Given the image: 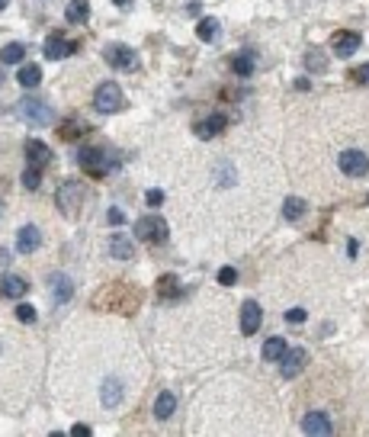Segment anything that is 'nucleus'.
Wrapping results in <instances>:
<instances>
[{
    "label": "nucleus",
    "mask_w": 369,
    "mask_h": 437,
    "mask_svg": "<svg viewBox=\"0 0 369 437\" xmlns=\"http://www.w3.org/2000/svg\"><path fill=\"white\" fill-rule=\"evenodd\" d=\"M77 164L84 167V174H90V177H106V174L116 167V161H110V154H106L103 148L87 145V148H81V154H77Z\"/></svg>",
    "instance_id": "f257e3e1"
},
{
    "label": "nucleus",
    "mask_w": 369,
    "mask_h": 437,
    "mask_svg": "<svg viewBox=\"0 0 369 437\" xmlns=\"http://www.w3.org/2000/svg\"><path fill=\"white\" fill-rule=\"evenodd\" d=\"M16 116L26 119L29 125H52V123H55L52 106L42 103V100H33V97H23L20 103H16Z\"/></svg>",
    "instance_id": "f03ea898"
},
{
    "label": "nucleus",
    "mask_w": 369,
    "mask_h": 437,
    "mask_svg": "<svg viewBox=\"0 0 369 437\" xmlns=\"http://www.w3.org/2000/svg\"><path fill=\"white\" fill-rule=\"evenodd\" d=\"M93 106H97L100 113H119L122 106H126L122 87H119L116 81H103L97 91H93Z\"/></svg>",
    "instance_id": "7ed1b4c3"
},
{
    "label": "nucleus",
    "mask_w": 369,
    "mask_h": 437,
    "mask_svg": "<svg viewBox=\"0 0 369 437\" xmlns=\"http://www.w3.org/2000/svg\"><path fill=\"white\" fill-rule=\"evenodd\" d=\"M135 235H139L141 242H148V244H164L168 242V235H170V229H168V222H164L160 215H141L139 222H135Z\"/></svg>",
    "instance_id": "20e7f679"
},
{
    "label": "nucleus",
    "mask_w": 369,
    "mask_h": 437,
    "mask_svg": "<svg viewBox=\"0 0 369 437\" xmlns=\"http://www.w3.org/2000/svg\"><path fill=\"white\" fill-rule=\"evenodd\" d=\"M337 167H341V174H347V177H366L369 154L360 152V148H344V152L337 154Z\"/></svg>",
    "instance_id": "39448f33"
},
{
    "label": "nucleus",
    "mask_w": 369,
    "mask_h": 437,
    "mask_svg": "<svg viewBox=\"0 0 369 437\" xmlns=\"http://www.w3.org/2000/svg\"><path fill=\"white\" fill-rule=\"evenodd\" d=\"M55 203H58V209H62L64 215H74L77 209H81V203H84V183L64 181L62 187H58V193H55Z\"/></svg>",
    "instance_id": "423d86ee"
},
{
    "label": "nucleus",
    "mask_w": 369,
    "mask_h": 437,
    "mask_svg": "<svg viewBox=\"0 0 369 437\" xmlns=\"http://www.w3.org/2000/svg\"><path fill=\"white\" fill-rule=\"evenodd\" d=\"M103 58L110 68H119V71H132L139 68V55H135V49H129V45H122V42H110L103 49Z\"/></svg>",
    "instance_id": "0eeeda50"
},
{
    "label": "nucleus",
    "mask_w": 369,
    "mask_h": 437,
    "mask_svg": "<svg viewBox=\"0 0 369 437\" xmlns=\"http://www.w3.org/2000/svg\"><path fill=\"white\" fill-rule=\"evenodd\" d=\"M283 367H279V373L286 376V380H293V376H299L302 370H305V363H308V351L305 347H293V351H286L283 354Z\"/></svg>",
    "instance_id": "6e6552de"
},
{
    "label": "nucleus",
    "mask_w": 369,
    "mask_h": 437,
    "mask_svg": "<svg viewBox=\"0 0 369 437\" xmlns=\"http://www.w3.org/2000/svg\"><path fill=\"white\" fill-rule=\"evenodd\" d=\"M225 125H228V119H225V113H212V116L199 119V123L193 125V132H196V139L209 142V139H216L218 132H225Z\"/></svg>",
    "instance_id": "1a4fd4ad"
},
{
    "label": "nucleus",
    "mask_w": 369,
    "mask_h": 437,
    "mask_svg": "<svg viewBox=\"0 0 369 437\" xmlns=\"http://www.w3.org/2000/svg\"><path fill=\"white\" fill-rule=\"evenodd\" d=\"M122 399H126V386H122V380H116V376L103 380V389H100V402H103V409H119Z\"/></svg>",
    "instance_id": "9d476101"
},
{
    "label": "nucleus",
    "mask_w": 369,
    "mask_h": 437,
    "mask_svg": "<svg viewBox=\"0 0 369 437\" xmlns=\"http://www.w3.org/2000/svg\"><path fill=\"white\" fill-rule=\"evenodd\" d=\"M260 319H264V312H260V305L254 302V299H247V302L241 305V334H244V338H251V334H257Z\"/></svg>",
    "instance_id": "9b49d317"
},
{
    "label": "nucleus",
    "mask_w": 369,
    "mask_h": 437,
    "mask_svg": "<svg viewBox=\"0 0 369 437\" xmlns=\"http://www.w3.org/2000/svg\"><path fill=\"white\" fill-rule=\"evenodd\" d=\"M363 45V35L360 33H337L334 39H331V49H334V55L341 58H350L356 55V49Z\"/></svg>",
    "instance_id": "f8f14e48"
},
{
    "label": "nucleus",
    "mask_w": 369,
    "mask_h": 437,
    "mask_svg": "<svg viewBox=\"0 0 369 437\" xmlns=\"http://www.w3.org/2000/svg\"><path fill=\"white\" fill-rule=\"evenodd\" d=\"M302 431H305V434L327 437V434H334V424H331V418H327L324 412H308V415L302 418Z\"/></svg>",
    "instance_id": "ddd939ff"
},
{
    "label": "nucleus",
    "mask_w": 369,
    "mask_h": 437,
    "mask_svg": "<svg viewBox=\"0 0 369 437\" xmlns=\"http://www.w3.org/2000/svg\"><path fill=\"white\" fill-rule=\"evenodd\" d=\"M49 286H52V299H55L58 305L71 302V296H74V283H71L68 273H52V277H49Z\"/></svg>",
    "instance_id": "4468645a"
},
{
    "label": "nucleus",
    "mask_w": 369,
    "mask_h": 437,
    "mask_svg": "<svg viewBox=\"0 0 369 437\" xmlns=\"http://www.w3.org/2000/svg\"><path fill=\"white\" fill-rule=\"evenodd\" d=\"M110 257H116V261H132L135 257V242L129 235H122V232L110 235Z\"/></svg>",
    "instance_id": "2eb2a0df"
},
{
    "label": "nucleus",
    "mask_w": 369,
    "mask_h": 437,
    "mask_svg": "<svg viewBox=\"0 0 369 437\" xmlns=\"http://www.w3.org/2000/svg\"><path fill=\"white\" fill-rule=\"evenodd\" d=\"M39 244H42V232L35 225H23L20 235H16V251L20 254H33V251H39Z\"/></svg>",
    "instance_id": "dca6fc26"
},
{
    "label": "nucleus",
    "mask_w": 369,
    "mask_h": 437,
    "mask_svg": "<svg viewBox=\"0 0 369 437\" xmlns=\"http://www.w3.org/2000/svg\"><path fill=\"white\" fill-rule=\"evenodd\" d=\"M74 49H77V45H74V42H68L64 35H49V39H45V58H52V62L68 58Z\"/></svg>",
    "instance_id": "f3484780"
},
{
    "label": "nucleus",
    "mask_w": 369,
    "mask_h": 437,
    "mask_svg": "<svg viewBox=\"0 0 369 437\" xmlns=\"http://www.w3.org/2000/svg\"><path fill=\"white\" fill-rule=\"evenodd\" d=\"M26 293H29V283L23 277H16V273H7L0 280V296L4 299H23Z\"/></svg>",
    "instance_id": "a211bd4d"
},
{
    "label": "nucleus",
    "mask_w": 369,
    "mask_h": 437,
    "mask_svg": "<svg viewBox=\"0 0 369 437\" xmlns=\"http://www.w3.org/2000/svg\"><path fill=\"white\" fill-rule=\"evenodd\" d=\"M26 158H29V164L33 167H45L52 161V148L45 145L42 139H29L26 142Z\"/></svg>",
    "instance_id": "6ab92c4d"
},
{
    "label": "nucleus",
    "mask_w": 369,
    "mask_h": 437,
    "mask_svg": "<svg viewBox=\"0 0 369 437\" xmlns=\"http://www.w3.org/2000/svg\"><path fill=\"white\" fill-rule=\"evenodd\" d=\"M212 177L218 181V187H235L238 183V167L231 164L228 158H222V161H216V167H212Z\"/></svg>",
    "instance_id": "aec40b11"
},
{
    "label": "nucleus",
    "mask_w": 369,
    "mask_h": 437,
    "mask_svg": "<svg viewBox=\"0 0 369 437\" xmlns=\"http://www.w3.org/2000/svg\"><path fill=\"white\" fill-rule=\"evenodd\" d=\"M286 351H289L286 338H266V341H264V361H266V363H279Z\"/></svg>",
    "instance_id": "412c9836"
},
{
    "label": "nucleus",
    "mask_w": 369,
    "mask_h": 437,
    "mask_svg": "<svg viewBox=\"0 0 369 437\" xmlns=\"http://www.w3.org/2000/svg\"><path fill=\"white\" fill-rule=\"evenodd\" d=\"M64 20L68 23H87L90 20V4L87 0H71L64 7Z\"/></svg>",
    "instance_id": "4be33fe9"
},
{
    "label": "nucleus",
    "mask_w": 369,
    "mask_h": 437,
    "mask_svg": "<svg viewBox=\"0 0 369 437\" xmlns=\"http://www.w3.org/2000/svg\"><path fill=\"white\" fill-rule=\"evenodd\" d=\"M16 81H20V87L33 91V87H39V84H42V68H39V64H23L20 74H16Z\"/></svg>",
    "instance_id": "5701e85b"
},
{
    "label": "nucleus",
    "mask_w": 369,
    "mask_h": 437,
    "mask_svg": "<svg viewBox=\"0 0 369 437\" xmlns=\"http://www.w3.org/2000/svg\"><path fill=\"white\" fill-rule=\"evenodd\" d=\"M174 409H177V396H174V392H168V389H164V392H160V396L154 399V415H158L160 421H164V418H170V415H174Z\"/></svg>",
    "instance_id": "b1692460"
},
{
    "label": "nucleus",
    "mask_w": 369,
    "mask_h": 437,
    "mask_svg": "<svg viewBox=\"0 0 369 437\" xmlns=\"http://www.w3.org/2000/svg\"><path fill=\"white\" fill-rule=\"evenodd\" d=\"M23 55H26V45L23 42H10V45L0 49V64H20Z\"/></svg>",
    "instance_id": "393cba45"
},
{
    "label": "nucleus",
    "mask_w": 369,
    "mask_h": 437,
    "mask_svg": "<svg viewBox=\"0 0 369 437\" xmlns=\"http://www.w3.org/2000/svg\"><path fill=\"white\" fill-rule=\"evenodd\" d=\"M305 209H308V203H305V200H299V196H289V200L283 203V215L289 219V222L302 219V215H305Z\"/></svg>",
    "instance_id": "a878e982"
},
{
    "label": "nucleus",
    "mask_w": 369,
    "mask_h": 437,
    "mask_svg": "<svg viewBox=\"0 0 369 437\" xmlns=\"http://www.w3.org/2000/svg\"><path fill=\"white\" fill-rule=\"evenodd\" d=\"M158 293H160V299H177V296H180V280H177L174 273L160 277L158 280Z\"/></svg>",
    "instance_id": "bb28decb"
},
{
    "label": "nucleus",
    "mask_w": 369,
    "mask_h": 437,
    "mask_svg": "<svg viewBox=\"0 0 369 437\" xmlns=\"http://www.w3.org/2000/svg\"><path fill=\"white\" fill-rule=\"evenodd\" d=\"M196 35H199V42H216L218 39V23L212 20V16L199 20V26H196Z\"/></svg>",
    "instance_id": "cd10ccee"
},
{
    "label": "nucleus",
    "mask_w": 369,
    "mask_h": 437,
    "mask_svg": "<svg viewBox=\"0 0 369 437\" xmlns=\"http://www.w3.org/2000/svg\"><path fill=\"white\" fill-rule=\"evenodd\" d=\"M231 68H235V74H238V77H251V74H254V55H251V52L238 55L235 62H231Z\"/></svg>",
    "instance_id": "c85d7f7f"
},
{
    "label": "nucleus",
    "mask_w": 369,
    "mask_h": 437,
    "mask_svg": "<svg viewBox=\"0 0 369 437\" xmlns=\"http://www.w3.org/2000/svg\"><path fill=\"white\" fill-rule=\"evenodd\" d=\"M39 183H42V167L29 164L26 171H23V187H26V190H39Z\"/></svg>",
    "instance_id": "c756f323"
},
{
    "label": "nucleus",
    "mask_w": 369,
    "mask_h": 437,
    "mask_svg": "<svg viewBox=\"0 0 369 437\" xmlns=\"http://www.w3.org/2000/svg\"><path fill=\"white\" fill-rule=\"evenodd\" d=\"M81 132H84V123H81V119H71V123H64V125H62V139H64V142L77 139Z\"/></svg>",
    "instance_id": "7c9ffc66"
},
{
    "label": "nucleus",
    "mask_w": 369,
    "mask_h": 437,
    "mask_svg": "<svg viewBox=\"0 0 369 437\" xmlns=\"http://www.w3.org/2000/svg\"><path fill=\"white\" fill-rule=\"evenodd\" d=\"M16 319H20L23 325H33V322L39 319V315H35V309H33L29 302H20V305H16Z\"/></svg>",
    "instance_id": "2f4dec72"
},
{
    "label": "nucleus",
    "mask_w": 369,
    "mask_h": 437,
    "mask_svg": "<svg viewBox=\"0 0 369 437\" xmlns=\"http://www.w3.org/2000/svg\"><path fill=\"white\" fill-rule=\"evenodd\" d=\"M305 64H308V71H318V74L321 71H327V58L321 55V52H312V55L305 58Z\"/></svg>",
    "instance_id": "473e14b6"
},
{
    "label": "nucleus",
    "mask_w": 369,
    "mask_h": 437,
    "mask_svg": "<svg viewBox=\"0 0 369 437\" xmlns=\"http://www.w3.org/2000/svg\"><path fill=\"white\" fill-rule=\"evenodd\" d=\"M235 280H238L235 267H222V271H218V283H222V286H231Z\"/></svg>",
    "instance_id": "72a5a7b5"
},
{
    "label": "nucleus",
    "mask_w": 369,
    "mask_h": 437,
    "mask_svg": "<svg viewBox=\"0 0 369 437\" xmlns=\"http://www.w3.org/2000/svg\"><path fill=\"white\" fill-rule=\"evenodd\" d=\"M305 319H308V315H305V309H299V305L286 312V322H293V325H302V322H305Z\"/></svg>",
    "instance_id": "f704fd0d"
},
{
    "label": "nucleus",
    "mask_w": 369,
    "mask_h": 437,
    "mask_svg": "<svg viewBox=\"0 0 369 437\" xmlns=\"http://www.w3.org/2000/svg\"><path fill=\"white\" fill-rule=\"evenodd\" d=\"M350 77H353L356 84H369V64H360V68L350 71Z\"/></svg>",
    "instance_id": "c9c22d12"
},
{
    "label": "nucleus",
    "mask_w": 369,
    "mask_h": 437,
    "mask_svg": "<svg viewBox=\"0 0 369 437\" xmlns=\"http://www.w3.org/2000/svg\"><path fill=\"white\" fill-rule=\"evenodd\" d=\"M145 203H148V206H160V203H164V190H148Z\"/></svg>",
    "instance_id": "e433bc0d"
},
{
    "label": "nucleus",
    "mask_w": 369,
    "mask_h": 437,
    "mask_svg": "<svg viewBox=\"0 0 369 437\" xmlns=\"http://www.w3.org/2000/svg\"><path fill=\"white\" fill-rule=\"evenodd\" d=\"M106 222H110V225H122V222H126V212H122V209H110V212H106Z\"/></svg>",
    "instance_id": "4c0bfd02"
},
{
    "label": "nucleus",
    "mask_w": 369,
    "mask_h": 437,
    "mask_svg": "<svg viewBox=\"0 0 369 437\" xmlns=\"http://www.w3.org/2000/svg\"><path fill=\"white\" fill-rule=\"evenodd\" d=\"M71 434H74V437H87V434H90V428H87V424H74V428H71Z\"/></svg>",
    "instance_id": "58836bf2"
},
{
    "label": "nucleus",
    "mask_w": 369,
    "mask_h": 437,
    "mask_svg": "<svg viewBox=\"0 0 369 437\" xmlns=\"http://www.w3.org/2000/svg\"><path fill=\"white\" fill-rule=\"evenodd\" d=\"M7 264H10V251L0 248V267H7Z\"/></svg>",
    "instance_id": "ea45409f"
},
{
    "label": "nucleus",
    "mask_w": 369,
    "mask_h": 437,
    "mask_svg": "<svg viewBox=\"0 0 369 437\" xmlns=\"http://www.w3.org/2000/svg\"><path fill=\"white\" fill-rule=\"evenodd\" d=\"M112 4H116L119 10H129V7H132V0H112Z\"/></svg>",
    "instance_id": "a19ab883"
},
{
    "label": "nucleus",
    "mask_w": 369,
    "mask_h": 437,
    "mask_svg": "<svg viewBox=\"0 0 369 437\" xmlns=\"http://www.w3.org/2000/svg\"><path fill=\"white\" fill-rule=\"evenodd\" d=\"M7 4H10V0H0V10H4V7H7Z\"/></svg>",
    "instance_id": "79ce46f5"
},
{
    "label": "nucleus",
    "mask_w": 369,
    "mask_h": 437,
    "mask_svg": "<svg viewBox=\"0 0 369 437\" xmlns=\"http://www.w3.org/2000/svg\"><path fill=\"white\" fill-rule=\"evenodd\" d=\"M0 215H4V203H0Z\"/></svg>",
    "instance_id": "37998d69"
},
{
    "label": "nucleus",
    "mask_w": 369,
    "mask_h": 437,
    "mask_svg": "<svg viewBox=\"0 0 369 437\" xmlns=\"http://www.w3.org/2000/svg\"><path fill=\"white\" fill-rule=\"evenodd\" d=\"M0 84H4V74H0Z\"/></svg>",
    "instance_id": "c03bdc74"
}]
</instances>
